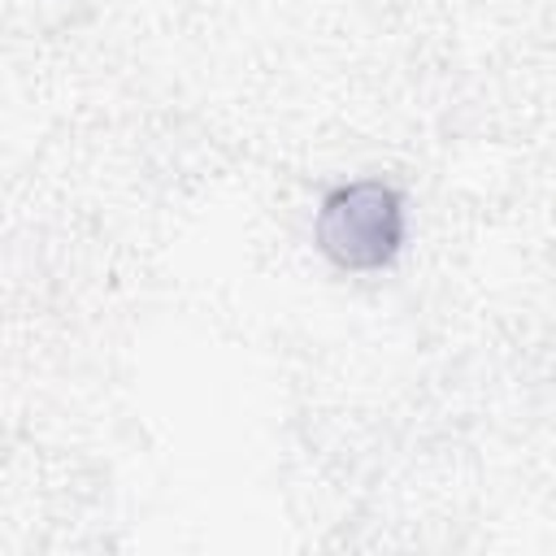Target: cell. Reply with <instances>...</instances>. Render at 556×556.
Listing matches in <instances>:
<instances>
[{
    "label": "cell",
    "instance_id": "cell-1",
    "mask_svg": "<svg viewBox=\"0 0 556 556\" xmlns=\"http://www.w3.org/2000/svg\"><path fill=\"white\" fill-rule=\"evenodd\" d=\"M317 252L343 274H378L395 265L408 239V204L382 178L339 182L321 195L313 222Z\"/></svg>",
    "mask_w": 556,
    "mask_h": 556
}]
</instances>
